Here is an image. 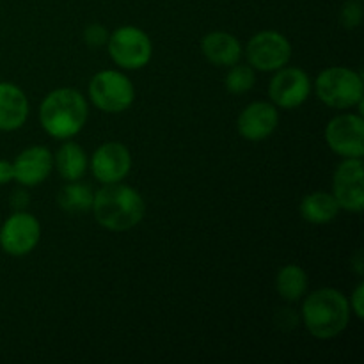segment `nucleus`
I'll use <instances>...</instances> for the list:
<instances>
[{"instance_id": "7", "label": "nucleus", "mask_w": 364, "mask_h": 364, "mask_svg": "<svg viewBox=\"0 0 364 364\" xmlns=\"http://www.w3.org/2000/svg\"><path fill=\"white\" fill-rule=\"evenodd\" d=\"M249 66L258 71H277L291 59V43L277 31H262L245 46Z\"/></svg>"}, {"instance_id": "16", "label": "nucleus", "mask_w": 364, "mask_h": 364, "mask_svg": "<svg viewBox=\"0 0 364 364\" xmlns=\"http://www.w3.org/2000/svg\"><path fill=\"white\" fill-rule=\"evenodd\" d=\"M201 52L208 63L219 68H230L237 64L242 57V45L233 34L215 31L201 39Z\"/></svg>"}, {"instance_id": "20", "label": "nucleus", "mask_w": 364, "mask_h": 364, "mask_svg": "<svg viewBox=\"0 0 364 364\" xmlns=\"http://www.w3.org/2000/svg\"><path fill=\"white\" fill-rule=\"evenodd\" d=\"M308 274L299 265H284L277 272L276 290L288 302L301 301L308 291Z\"/></svg>"}, {"instance_id": "9", "label": "nucleus", "mask_w": 364, "mask_h": 364, "mask_svg": "<svg viewBox=\"0 0 364 364\" xmlns=\"http://www.w3.org/2000/svg\"><path fill=\"white\" fill-rule=\"evenodd\" d=\"M327 146L341 159L364 156V119L363 114H340L327 123Z\"/></svg>"}, {"instance_id": "18", "label": "nucleus", "mask_w": 364, "mask_h": 364, "mask_svg": "<svg viewBox=\"0 0 364 364\" xmlns=\"http://www.w3.org/2000/svg\"><path fill=\"white\" fill-rule=\"evenodd\" d=\"M53 167L63 180L75 181L84 176L89 167V160L80 144L66 141L53 156Z\"/></svg>"}, {"instance_id": "4", "label": "nucleus", "mask_w": 364, "mask_h": 364, "mask_svg": "<svg viewBox=\"0 0 364 364\" xmlns=\"http://www.w3.org/2000/svg\"><path fill=\"white\" fill-rule=\"evenodd\" d=\"M315 92L320 102L331 109H350L363 102V77L350 68H327L316 77Z\"/></svg>"}, {"instance_id": "14", "label": "nucleus", "mask_w": 364, "mask_h": 364, "mask_svg": "<svg viewBox=\"0 0 364 364\" xmlns=\"http://www.w3.org/2000/svg\"><path fill=\"white\" fill-rule=\"evenodd\" d=\"M14 180L23 187L41 185L53 169V156L45 146H31L23 149L13 162Z\"/></svg>"}, {"instance_id": "8", "label": "nucleus", "mask_w": 364, "mask_h": 364, "mask_svg": "<svg viewBox=\"0 0 364 364\" xmlns=\"http://www.w3.org/2000/svg\"><path fill=\"white\" fill-rule=\"evenodd\" d=\"M41 240V224L32 213L16 210L0 228V247L9 256H27Z\"/></svg>"}, {"instance_id": "13", "label": "nucleus", "mask_w": 364, "mask_h": 364, "mask_svg": "<svg viewBox=\"0 0 364 364\" xmlns=\"http://www.w3.org/2000/svg\"><path fill=\"white\" fill-rule=\"evenodd\" d=\"M279 127V112L274 103L252 102L240 112L237 121L238 134L251 142L269 139Z\"/></svg>"}, {"instance_id": "3", "label": "nucleus", "mask_w": 364, "mask_h": 364, "mask_svg": "<svg viewBox=\"0 0 364 364\" xmlns=\"http://www.w3.org/2000/svg\"><path fill=\"white\" fill-rule=\"evenodd\" d=\"M89 107L84 95L71 87H59L48 92L39 107V123L43 130L59 141L75 137L84 128Z\"/></svg>"}, {"instance_id": "21", "label": "nucleus", "mask_w": 364, "mask_h": 364, "mask_svg": "<svg viewBox=\"0 0 364 364\" xmlns=\"http://www.w3.org/2000/svg\"><path fill=\"white\" fill-rule=\"evenodd\" d=\"M226 89L231 95H245L256 84V73L249 64H233L226 75Z\"/></svg>"}, {"instance_id": "2", "label": "nucleus", "mask_w": 364, "mask_h": 364, "mask_svg": "<svg viewBox=\"0 0 364 364\" xmlns=\"http://www.w3.org/2000/svg\"><path fill=\"white\" fill-rule=\"evenodd\" d=\"M350 304L343 291L322 288L304 299L301 308L302 322L316 340H333L347 329L350 322Z\"/></svg>"}, {"instance_id": "5", "label": "nucleus", "mask_w": 364, "mask_h": 364, "mask_svg": "<svg viewBox=\"0 0 364 364\" xmlns=\"http://www.w3.org/2000/svg\"><path fill=\"white\" fill-rule=\"evenodd\" d=\"M92 105L107 114H119L130 109L135 100V87L130 78L117 70L98 71L89 82Z\"/></svg>"}, {"instance_id": "23", "label": "nucleus", "mask_w": 364, "mask_h": 364, "mask_svg": "<svg viewBox=\"0 0 364 364\" xmlns=\"http://www.w3.org/2000/svg\"><path fill=\"white\" fill-rule=\"evenodd\" d=\"M109 36H110L109 31H107L102 23H91L85 27L84 41L85 45L91 46V48H100V46L107 45Z\"/></svg>"}, {"instance_id": "11", "label": "nucleus", "mask_w": 364, "mask_h": 364, "mask_svg": "<svg viewBox=\"0 0 364 364\" xmlns=\"http://www.w3.org/2000/svg\"><path fill=\"white\" fill-rule=\"evenodd\" d=\"M341 210L361 213L364 208L363 159H345L333 176V192Z\"/></svg>"}, {"instance_id": "12", "label": "nucleus", "mask_w": 364, "mask_h": 364, "mask_svg": "<svg viewBox=\"0 0 364 364\" xmlns=\"http://www.w3.org/2000/svg\"><path fill=\"white\" fill-rule=\"evenodd\" d=\"M89 167L100 183H117L130 173L132 155L121 142H105L92 153Z\"/></svg>"}, {"instance_id": "15", "label": "nucleus", "mask_w": 364, "mask_h": 364, "mask_svg": "<svg viewBox=\"0 0 364 364\" xmlns=\"http://www.w3.org/2000/svg\"><path fill=\"white\" fill-rule=\"evenodd\" d=\"M27 95L11 82H0V132H14L28 117Z\"/></svg>"}, {"instance_id": "1", "label": "nucleus", "mask_w": 364, "mask_h": 364, "mask_svg": "<svg viewBox=\"0 0 364 364\" xmlns=\"http://www.w3.org/2000/svg\"><path fill=\"white\" fill-rule=\"evenodd\" d=\"M91 212L96 223L109 231H128L141 224L146 203L141 192L121 181L107 183L95 194Z\"/></svg>"}, {"instance_id": "22", "label": "nucleus", "mask_w": 364, "mask_h": 364, "mask_svg": "<svg viewBox=\"0 0 364 364\" xmlns=\"http://www.w3.org/2000/svg\"><path fill=\"white\" fill-rule=\"evenodd\" d=\"M340 20L345 28H355L361 25L363 20V6L361 0H348L343 4L340 13Z\"/></svg>"}, {"instance_id": "10", "label": "nucleus", "mask_w": 364, "mask_h": 364, "mask_svg": "<svg viewBox=\"0 0 364 364\" xmlns=\"http://www.w3.org/2000/svg\"><path fill=\"white\" fill-rule=\"evenodd\" d=\"M269 95L277 109H297L311 95V78L301 68L287 64L270 80Z\"/></svg>"}, {"instance_id": "17", "label": "nucleus", "mask_w": 364, "mask_h": 364, "mask_svg": "<svg viewBox=\"0 0 364 364\" xmlns=\"http://www.w3.org/2000/svg\"><path fill=\"white\" fill-rule=\"evenodd\" d=\"M299 210L306 223L322 226V224L333 223L341 208L331 192H311L302 198Z\"/></svg>"}, {"instance_id": "25", "label": "nucleus", "mask_w": 364, "mask_h": 364, "mask_svg": "<svg viewBox=\"0 0 364 364\" xmlns=\"http://www.w3.org/2000/svg\"><path fill=\"white\" fill-rule=\"evenodd\" d=\"M14 180L13 162L9 160H0V185H7Z\"/></svg>"}, {"instance_id": "6", "label": "nucleus", "mask_w": 364, "mask_h": 364, "mask_svg": "<svg viewBox=\"0 0 364 364\" xmlns=\"http://www.w3.org/2000/svg\"><path fill=\"white\" fill-rule=\"evenodd\" d=\"M109 55L123 70H141L151 60L153 43L142 28L123 25L109 36Z\"/></svg>"}, {"instance_id": "26", "label": "nucleus", "mask_w": 364, "mask_h": 364, "mask_svg": "<svg viewBox=\"0 0 364 364\" xmlns=\"http://www.w3.org/2000/svg\"><path fill=\"white\" fill-rule=\"evenodd\" d=\"M11 203H13L14 210H25V208H27V205H28L27 192L16 191L13 194V198H11Z\"/></svg>"}, {"instance_id": "24", "label": "nucleus", "mask_w": 364, "mask_h": 364, "mask_svg": "<svg viewBox=\"0 0 364 364\" xmlns=\"http://www.w3.org/2000/svg\"><path fill=\"white\" fill-rule=\"evenodd\" d=\"M348 304H350V311L355 313L359 320L364 316V283H359L355 287L354 294L348 299Z\"/></svg>"}, {"instance_id": "19", "label": "nucleus", "mask_w": 364, "mask_h": 364, "mask_svg": "<svg viewBox=\"0 0 364 364\" xmlns=\"http://www.w3.org/2000/svg\"><path fill=\"white\" fill-rule=\"evenodd\" d=\"M92 201H95V192L91 187L82 181H68L57 194V203H59L60 210L71 215H78V213L91 212Z\"/></svg>"}]
</instances>
